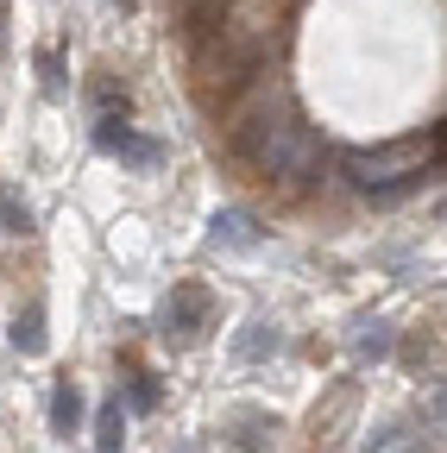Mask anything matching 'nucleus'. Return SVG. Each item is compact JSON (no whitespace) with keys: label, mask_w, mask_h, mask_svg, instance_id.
Masks as SVG:
<instances>
[{"label":"nucleus","mask_w":447,"mask_h":453,"mask_svg":"<svg viewBox=\"0 0 447 453\" xmlns=\"http://www.w3.org/2000/svg\"><path fill=\"white\" fill-rule=\"evenodd\" d=\"M246 157L258 170H271V177L284 183H309L321 170V133L309 120H297V113H252L246 120Z\"/></svg>","instance_id":"f257e3e1"},{"label":"nucleus","mask_w":447,"mask_h":453,"mask_svg":"<svg viewBox=\"0 0 447 453\" xmlns=\"http://www.w3.org/2000/svg\"><path fill=\"white\" fill-rule=\"evenodd\" d=\"M428 157H435V145H422V139H404V145H378V151H341L347 177H353L366 196H378V189H390V183L416 177V170H422Z\"/></svg>","instance_id":"f03ea898"},{"label":"nucleus","mask_w":447,"mask_h":453,"mask_svg":"<svg viewBox=\"0 0 447 453\" xmlns=\"http://www.w3.org/2000/svg\"><path fill=\"white\" fill-rule=\"evenodd\" d=\"M208 321H214L208 283H177V290L158 303V334L171 340V347H196V340L208 334Z\"/></svg>","instance_id":"7ed1b4c3"},{"label":"nucleus","mask_w":447,"mask_h":453,"mask_svg":"<svg viewBox=\"0 0 447 453\" xmlns=\"http://www.w3.org/2000/svg\"><path fill=\"white\" fill-rule=\"evenodd\" d=\"M95 151L120 157L127 170H158V164H164V145L145 139V133H133L120 113H101V120H95Z\"/></svg>","instance_id":"20e7f679"},{"label":"nucleus","mask_w":447,"mask_h":453,"mask_svg":"<svg viewBox=\"0 0 447 453\" xmlns=\"http://www.w3.org/2000/svg\"><path fill=\"white\" fill-rule=\"evenodd\" d=\"M258 240H265V226L252 208H220L208 220V252H252Z\"/></svg>","instance_id":"39448f33"},{"label":"nucleus","mask_w":447,"mask_h":453,"mask_svg":"<svg viewBox=\"0 0 447 453\" xmlns=\"http://www.w3.org/2000/svg\"><path fill=\"white\" fill-rule=\"evenodd\" d=\"M271 434H277V416H265V410H240L234 428H227V441H234L240 453H265Z\"/></svg>","instance_id":"423d86ee"},{"label":"nucleus","mask_w":447,"mask_h":453,"mask_svg":"<svg viewBox=\"0 0 447 453\" xmlns=\"http://www.w3.org/2000/svg\"><path fill=\"white\" fill-rule=\"evenodd\" d=\"M95 453H127V410H120V396H107V403L95 410Z\"/></svg>","instance_id":"0eeeda50"},{"label":"nucleus","mask_w":447,"mask_h":453,"mask_svg":"<svg viewBox=\"0 0 447 453\" xmlns=\"http://www.w3.org/2000/svg\"><path fill=\"white\" fill-rule=\"evenodd\" d=\"M50 434H82V390L76 384H58L50 390Z\"/></svg>","instance_id":"6e6552de"},{"label":"nucleus","mask_w":447,"mask_h":453,"mask_svg":"<svg viewBox=\"0 0 447 453\" xmlns=\"http://www.w3.org/2000/svg\"><path fill=\"white\" fill-rule=\"evenodd\" d=\"M13 347H19L26 359L44 353V303H26V309L13 315Z\"/></svg>","instance_id":"1a4fd4ad"},{"label":"nucleus","mask_w":447,"mask_h":453,"mask_svg":"<svg viewBox=\"0 0 447 453\" xmlns=\"http://www.w3.org/2000/svg\"><path fill=\"white\" fill-rule=\"evenodd\" d=\"M277 340H284V334H277V321H246V334L234 340V353H240V359H265V353H277Z\"/></svg>","instance_id":"9d476101"},{"label":"nucleus","mask_w":447,"mask_h":453,"mask_svg":"<svg viewBox=\"0 0 447 453\" xmlns=\"http://www.w3.org/2000/svg\"><path fill=\"white\" fill-rule=\"evenodd\" d=\"M0 234H32V208L7 189V196H0Z\"/></svg>","instance_id":"9b49d317"},{"label":"nucleus","mask_w":447,"mask_h":453,"mask_svg":"<svg viewBox=\"0 0 447 453\" xmlns=\"http://www.w3.org/2000/svg\"><path fill=\"white\" fill-rule=\"evenodd\" d=\"M366 327H372V334H359V353H366V359H384V353H390V321H366Z\"/></svg>","instance_id":"f8f14e48"},{"label":"nucleus","mask_w":447,"mask_h":453,"mask_svg":"<svg viewBox=\"0 0 447 453\" xmlns=\"http://www.w3.org/2000/svg\"><path fill=\"white\" fill-rule=\"evenodd\" d=\"M127 410H139V416H145V410H158V384H151L145 372L127 384Z\"/></svg>","instance_id":"ddd939ff"},{"label":"nucleus","mask_w":447,"mask_h":453,"mask_svg":"<svg viewBox=\"0 0 447 453\" xmlns=\"http://www.w3.org/2000/svg\"><path fill=\"white\" fill-rule=\"evenodd\" d=\"M38 70H44V95H64V64H58V50H38Z\"/></svg>","instance_id":"4468645a"},{"label":"nucleus","mask_w":447,"mask_h":453,"mask_svg":"<svg viewBox=\"0 0 447 453\" xmlns=\"http://www.w3.org/2000/svg\"><path fill=\"white\" fill-rule=\"evenodd\" d=\"M435 416H441V422H447V390H441V396H435Z\"/></svg>","instance_id":"2eb2a0df"}]
</instances>
